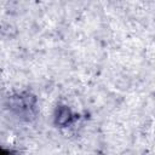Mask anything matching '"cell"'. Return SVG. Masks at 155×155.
Segmentation results:
<instances>
[{"label":"cell","mask_w":155,"mask_h":155,"mask_svg":"<svg viewBox=\"0 0 155 155\" xmlns=\"http://www.w3.org/2000/svg\"><path fill=\"white\" fill-rule=\"evenodd\" d=\"M71 111H70V109H68L67 107H62L61 109H59V111H58V114H57V120H56V122L58 124V125H67L70 120H71Z\"/></svg>","instance_id":"cell-1"}]
</instances>
